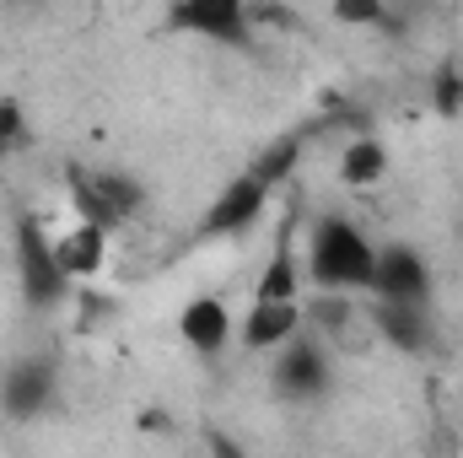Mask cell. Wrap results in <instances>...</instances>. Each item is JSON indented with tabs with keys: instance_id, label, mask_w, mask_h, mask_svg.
<instances>
[{
	"instance_id": "6",
	"label": "cell",
	"mask_w": 463,
	"mask_h": 458,
	"mask_svg": "<svg viewBox=\"0 0 463 458\" xmlns=\"http://www.w3.org/2000/svg\"><path fill=\"white\" fill-rule=\"evenodd\" d=\"M173 22L211 43H242L248 38V0H178Z\"/></svg>"
},
{
	"instance_id": "10",
	"label": "cell",
	"mask_w": 463,
	"mask_h": 458,
	"mask_svg": "<svg viewBox=\"0 0 463 458\" xmlns=\"http://www.w3.org/2000/svg\"><path fill=\"white\" fill-rule=\"evenodd\" d=\"M372 329L399 350H426L431 345V319H426V302H383L372 297Z\"/></svg>"
},
{
	"instance_id": "9",
	"label": "cell",
	"mask_w": 463,
	"mask_h": 458,
	"mask_svg": "<svg viewBox=\"0 0 463 458\" xmlns=\"http://www.w3.org/2000/svg\"><path fill=\"white\" fill-rule=\"evenodd\" d=\"M297 329H302V302H259V297H253L248 319L237 324L248 350H280Z\"/></svg>"
},
{
	"instance_id": "1",
	"label": "cell",
	"mask_w": 463,
	"mask_h": 458,
	"mask_svg": "<svg viewBox=\"0 0 463 458\" xmlns=\"http://www.w3.org/2000/svg\"><path fill=\"white\" fill-rule=\"evenodd\" d=\"M372 264H377V243L345 216H318V227L307 232V275L318 286L366 291Z\"/></svg>"
},
{
	"instance_id": "17",
	"label": "cell",
	"mask_w": 463,
	"mask_h": 458,
	"mask_svg": "<svg viewBox=\"0 0 463 458\" xmlns=\"http://www.w3.org/2000/svg\"><path fill=\"white\" fill-rule=\"evenodd\" d=\"M431 98H437V114H463V81L453 71L437 76V92H431Z\"/></svg>"
},
{
	"instance_id": "15",
	"label": "cell",
	"mask_w": 463,
	"mask_h": 458,
	"mask_svg": "<svg viewBox=\"0 0 463 458\" xmlns=\"http://www.w3.org/2000/svg\"><path fill=\"white\" fill-rule=\"evenodd\" d=\"M22 140H27V119H22V109H16L11 98H0V162H5Z\"/></svg>"
},
{
	"instance_id": "8",
	"label": "cell",
	"mask_w": 463,
	"mask_h": 458,
	"mask_svg": "<svg viewBox=\"0 0 463 458\" xmlns=\"http://www.w3.org/2000/svg\"><path fill=\"white\" fill-rule=\"evenodd\" d=\"M178 329H184L189 350H200V356L227 350L232 335H237V324H232V313H227V302H222V297H194V302L178 313Z\"/></svg>"
},
{
	"instance_id": "4",
	"label": "cell",
	"mask_w": 463,
	"mask_h": 458,
	"mask_svg": "<svg viewBox=\"0 0 463 458\" xmlns=\"http://www.w3.org/2000/svg\"><path fill=\"white\" fill-rule=\"evenodd\" d=\"M324 388H329V350L297 329L275 356V394L280 399H318Z\"/></svg>"
},
{
	"instance_id": "3",
	"label": "cell",
	"mask_w": 463,
	"mask_h": 458,
	"mask_svg": "<svg viewBox=\"0 0 463 458\" xmlns=\"http://www.w3.org/2000/svg\"><path fill=\"white\" fill-rule=\"evenodd\" d=\"M269 195H275V184H269L259 167H242L227 189L205 205V216H200V237H237V232H248L259 216H264Z\"/></svg>"
},
{
	"instance_id": "11",
	"label": "cell",
	"mask_w": 463,
	"mask_h": 458,
	"mask_svg": "<svg viewBox=\"0 0 463 458\" xmlns=\"http://www.w3.org/2000/svg\"><path fill=\"white\" fill-rule=\"evenodd\" d=\"M54 253H60V264H65L71 281H92V275L103 270V259H109V227L76 222L71 232L54 237Z\"/></svg>"
},
{
	"instance_id": "2",
	"label": "cell",
	"mask_w": 463,
	"mask_h": 458,
	"mask_svg": "<svg viewBox=\"0 0 463 458\" xmlns=\"http://www.w3.org/2000/svg\"><path fill=\"white\" fill-rule=\"evenodd\" d=\"M16 291L33 313H54L71 297V275L54 253V232L43 227L38 216L16 222Z\"/></svg>"
},
{
	"instance_id": "12",
	"label": "cell",
	"mask_w": 463,
	"mask_h": 458,
	"mask_svg": "<svg viewBox=\"0 0 463 458\" xmlns=\"http://www.w3.org/2000/svg\"><path fill=\"white\" fill-rule=\"evenodd\" d=\"M297 291H302V259H297L291 243H280V248L269 253V264L259 270L253 297H259V302H297Z\"/></svg>"
},
{
	"instance_id": "5",
	"label": "cell",
	"mask_w": 463,
	"mask_h": 458,
	"mask_svg": "<svg viewBox=\"0 0 463 458\" xmlns=\"http://www.w3.org/2000/svg\"><path fill=\"white\" fill-rule=\"evenodd\" d=\"M372 297L383 302H426L431 297V270L415 248L393 243V248H377V264H372V281H366Z\"/></svg>"
},
{
	"instance_id": "13",
	"label": "cell",
	"mask_w": 463,
	"mask_h": 458,
	"mask_svg": "<svg viewBox=\"0 0 463 458\" xmlns=\"http://www.w3.org/2000/svg\"><path fill=\"white\" fill-rule=\"evenodd\" d=\"M383 173H388V146L372 140V135H355L345 146V157H340V178L350 189H372Z\"/></svg>"
},
{
	"instance_id": "14",
	"label": "cell",
	"mask_w": 463,
	"mask_h": 458,
	"mask_svg": "<svg viewBox=\"0 0 463 458\" xmlns=\"http://www.w3.org/2000/svg\"><path fill=\"white\" fill-rule=\"evenodd\" d=\"M297 157H302V140H297V135H286V140H275V146H269V151H264V157H259L253 167H259V173H264L269 184H280V178H286V173L297 167Z\"/></svg>"
},
{
	"instance_id": "7",
	"label": "cell",
	"mask_w": 463,
	"mask_h": 458,
	"mask_svg": "<svg viewBox=\"0 0 463 458\" xmlns=\"http://www.w3.org/2000/svg\"><path fill=\"white\" fill-rule=\"evenodd\" d=\"M54 399V361H16L0 383V405L5 415H38Z\"/></svg>"
},
{
	"instance_id": "16",
	"label": "cell",
	"mask_w": 463,
	"mask_h": 458,
	"mask_svg": "<svg viewBox=\"0 0 463 458\" xmlns=\"http://www.w3.org/2000/svg\"><path fill=\"white\" fill-rule=\"evenodd\" d=\"M335 22H345V27H377L383 22V0H335Z\"/></svg>"
}]
</instances>
